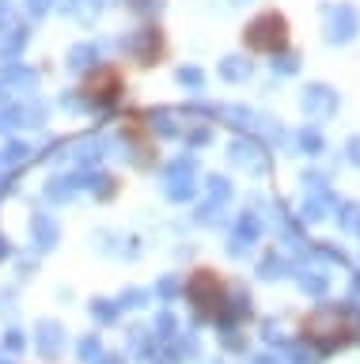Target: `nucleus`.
Returning <instances> with one entry per match:
<instances>
[{"label": "nucleus", "mask_w": 360, "mask_h": 364, "mask_svg": "<svg viewBox=\"0 0 360 364\" xmlns=\"http://www.w3.org/2000/svg\"><path fill=\"white\" fill-rule=\"evenodd\" d=\"M212 292H217V281H212L209 273H197V277L190 281V296H194L201 307H212Z\"/></svg>", "instance_id": "nucleus-2"}, {"label": "nucleus", "mask_w": 360, "mask_h": 364, "mask_svg": "<svg viewBox=\"0 0 360 364\" xmlns=\"http://www.w3.org/2000/svg\"><path fill=\"white\" fill-rule=\"evenodd\" d=\"M95 315H99V318H114V307H110V304H99Z\"/></svg>", "instance_id": "nucleus-5"}, {"label": "nucleus", "mask_w": 360, "mask_h": 364, "mask_svg": "<svg viewBox=\"0 0 360 364\" xmlns=\"http://www.w3.org/2000/svg\"><path fill=\"white\" fill-rule=\"evenodd\" d=\"M190 167H182L178 164L175 171H171V186H167V193H171V198H182V193H190Z\"/></svg>", "instance_id": "nucleus-3"}, {"label": "nucleus", "mask_w": 360, "mask_h": 364, "mask_svg": "<svg viewBox=\"0 0 360 364\" xmlns=\"http://www.w3.org/2000/svg\"><path fill=\"white\" fill-rule=\"evenodd\" d=\"M235 159H239V164H251V167H262V156H258L254 144H235Z\"/></svg>", "instance_id": "nucleus-4"}, {"label": "nucleus", "mask_w": 360, "mask_h": 364, "mask_svg": "<svg viewBox=\"0 0 360 364\" xmlns=\"http://www.w3.org/2000/svg\"><path fill=\"white\" fill-rule=\"evenodd\" d=\"M103 364H118V360H114V357H110V360H103Z\"/></svg>", "instance_id": "nucleus-7"}, {"label": "nucleus", "mask_w": 360, "mask_h": 364, "mask_svg": "<svg viewBox=\"0 0 360 364\" xmlns=\"http://www.w3.org/2000/svg\"><path fill=\"white\" fill-rule=\"evenodd\" d=\"M246 42L254 46V50H277V46H285V19L280 16H262L251 23V31H246Z\"/></svg>", "instance_id": "nucleus-1"}, {"label": "nucleus", "mask_w": 360, "mask_h": 364, "mask_svg": "<svg viewBox=\"0 0 360 364\" xmlns=\"http://www.w3.org/2000/svg\"><path fill=\"white\" fill-rule=\"evenodd\" d=\"M353 159H356V164H360V141H353Z\"/></svg>", "instance_id": "nucleus-6"}]
</instances>
